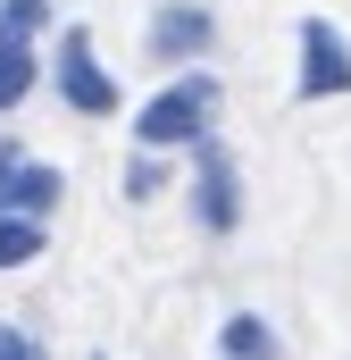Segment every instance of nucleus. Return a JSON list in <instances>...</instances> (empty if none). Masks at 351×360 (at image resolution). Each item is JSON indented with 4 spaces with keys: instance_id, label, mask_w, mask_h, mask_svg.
<instances>
[{
    "instance_id": "f257e3e1",
    "label": "nucleus",
    "mask_w": 351,
    "mask_h": 360,
    "mask_svg": "<svg viewBox=\"0 0 351 360\" xmlns=\"http://www.w3.org/2000/svg\"><path fill=\"white\" fill-rule=\"evenodd\" d=\"M218 109H226V84L209 68H176L168 84L134 109V143L143 151H192V143L218 134Z\"/></svg>"
},
{
    "instance_id": "f03ea898",
    "label": "nucleus",
    "mask_w": 351,
    "mask_h": 360,
    "mask_svg": "<svg viewBox=\"0 0 351 360\" xmlns=\"http://www.w3.org/2000/svg\"><path fill=\"white\" fill-rule=\"evenodd\" d=\"M293 51H301V68H293V92L301 101H351V34L335 17H301L293 25Z\"/></svg>"
},
{
    "instance_id": "7ed1b4c3",
    "label": "nucleus",
    "mask_w": 351,
    "mask_h": 360,
    "mask_svg": "<svg viewBox=\"0 0 351 360\" xmlns=\"http://www.w3.org/2000/svg\"><path fill=\"white\" fill-rule=\"evenodd\" d=\"M51 84H59V101L76 109V117H117V76L100 68V51H92V34L84 25H67L59 34V51H51Z\"/></svg>"
},
{
    "instance_id": "20e7f679",
    "label": "nucleus",
    "mask_w": 351,
    "mask_h": 360,
    "mask_svg": "<svg viewBox=\"0 0 351 360\" xmlns=\"http://www.w3.org/2000/svg\"><path fill=\"white\" fill-rule=\"evenodd\" d=\"M192 226L201 235H234L243 226V168H234V151L218 134L192 143Z\"/></svg>"
},
{
    "instance_id": "39448f33",
    "label": "nucleus",
    "mask_w": 351,
    "mask_h": 360,
    "mask_svg": "<svg viewBox=\"0 0 351 360\" xmlns=\"http://www.w3.org/2000/svg\"><path fill=\"white\" fill-rule=\"evenodd\" d=\"M143 51H151L159 68H201V59L218 51V8H209V0H159L151 25H143Z\"/></svg>"
},
{
    "instance_id": "423d86ee",
    "label": "nucleus",
    "mask_w": 351,
    "mask_h": 360,
    "mask_svg": "<svg viewBox=\"0 0 351 360\" xmlns=\"http://www.w3.org/2000/svg\"><path fill=\"white\" fill-rule=\"evenodd\" d=\"M67 201V176L51 168V160H34L25 143H0V210H17V218H51Z\"/></svg>"
},
{
    "instance_id": "0eeeda50",
    "label": "nucleus",
    "mask_w": 351,
    "mask_h": 360,
    "mask_svg": "<svg viewBox=\"0 0 351 360\" xmlns=\"http://www.w3.org/2000/svg\"><path fill=\"white\" fill-rule=\"evenodd\" d=\"M284 344H276V327H267L260 310H234L226 327H218V360H276Z\"/></svg>"
},
{
    "instance_id": "6e6552de",
    "label": "nucleus",
    "mask_w": 351,
    "mask_h": 360,
    "mask_svg": "<svg viewBox=\"0 0 351 360\" xmlns=\"http://www.w3.org/2000/svg\"><path fill=\"white\" fill-rule=\"evenodd\" d=\"M51 252V218H17V210H0V276L8 269H34Z\"/></svg>"
},
{
    "instance_id": "1a4fd4ad",
    "label": "nucleus",
    "mask_w": 351,
    "mask_h": 360,
    "mask_svg": "<svg viewBox=\"0 0 351 360\" xmlns=\"http://www.w3.org/2000/svg\"><path fill=\"white\" fill-rule=\"evenodd\" d=\"M34 84H42V51H34V42H0V117L25 109Z\"/></svg>"
},
{
    "instance_id": "9d476101",
    "label": "nucleus",
    "mask_w": 351,
    "mask_h": 360,
    "mask_svg": "<svg viewBox=\"0 0 351 360\" xmlns=\"http://www.w3.org/2000/svg\"><path fill=\"white\" fill-rule=\"evenodd\" d=\"M51 0H0V42H42Z\"/></svg>"
},
{
    "instance_id": "9b49d317",
    "label": "nucleus",
    "mask_w": 351,
    "mask_h": 360,
    "mask_svg": "<svg viewBox=\"0 0 351 360\" xmlns=\"http://www.w3.org/2000/svg\"><path fill=\"white\" fill-rule=\"evenodd\" d=\"M159 184H168V168H159V151L126 160V201H159Z\"/></svg>"
},
{
    "instance_id": "f8f14e48",
    "label": "nucleus",
    "mask_w": 351,
    "mask_h": 360,
    "mask_svg": "<svg viewBox=\"0 0 351 360\" xmlns=\"http://www.w3.org/2000/svg\"><path fill=\"white\" fill-rule=\"evenodd\" d=\"M0 360H42V344H34L25 327H8V319H0Z\"/></svg>"
}]
</instances>
